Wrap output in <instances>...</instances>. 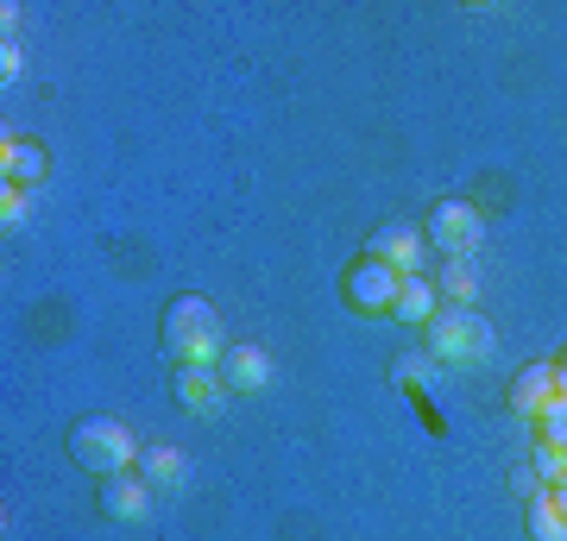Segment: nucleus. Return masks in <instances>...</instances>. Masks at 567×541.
<instances>
[{
    "label": "nucleus",
    "instance_id": "1",
    "mask_svg": "<svg viewBox=\"0 0 567 541\" xmlns=\"http://www.w3.org/2000/svg\"><path fill=\"white\" fill-rule=\"evenodd\" d=\"M158 341L177 365H221V353H227L221 346V315H215V302L196 296V290H183V296L164 302Z\"/></svg>",
    "mask_w": 567,
    "mask_h": 541
},
{
    "label": "nucleus",
    "instance_id": "2",
    "mask_svg": "<svg viewBox=\"0 0 567 541\" xmlns=\"http://www.w3.org/2000/svg\"><path fill=\"white\" fill-rule=\"evenodd\" d=\"M70 460L89 466L95 479L133 472V466H140V435H133L121 416H76L70 422Z\"/></svg>",
    "mask_w": 567,
    "mask_h": 541
},
{
    "label": "nucleus",
    "instance_id": "3",
    "mask_svg": "<svg viewBox=\"0 0 567 541\" xmlns=\"http://www.w3.org/2000/svg\"><path fill=\"white\" fill-rule=\"evenodd\" d=\"M429 334V360L435 365H480L492 353V321L473 309V302H442V315L423 327Z\"/></svg>",
    "mask_w": 567,
    "mask_h": 541
},
{
    "label": "nucleus",
    "instance_id": "4",
    "mask_svg": "<svg viewBox=\"0 0 567 541\" xmlns=\"http://www.w3.org/2000/svg\"><path fill=\"white\" fill-rule=\"evenodd\" d=\"M398 290H404V271L385 264L379 252H360V259L341 271V302L353 309V315H365V321L391 315V309H398Z\"/></svg>",
    "mask_w": 567,
    "mask_h": 541
},
{
    "label": "nucleus",
    "instance_id": "5",
    "mask_svg": "<svg viewBox=\"0 0 567 541\" xmlns=\"http://www.w3.org/2000/svg\"><path fill=\"white\" fill-rule=\"evenodd\" d=\"M423 240L442 252V259H473V246L486 240V221H480V208L461 196H442L435 208H429L423 221Z\"/></svg>",
    "mask_w": 567,
    "mask_h": 541
},
{
    "label": "nucleus",
    "instance_id": "6",
    "mask_svg": "<svg viewBox=\"0 0 567 541\" xmlns=\"http://www.w3.org/2000/svg\"><path fill=\"white\" fill-rule=\"evenodd\" d=\"M51 177V152L39 139H25V133H7L0 139V183L7 189H39Z\"/></svg>",
    "mask_w": 567,
    "mask_h": 541
},
{
    "label": "nucleus",
    "instance_id": "7",
    "mask_svg": "<svg viewBox=\"0 0 567 541\" xmlns=\"http://www.w3.org/2000/svg\"><path fill=\"white\" fill-rule=\"evenodd\" d=\"M215 372H221L227 397H265V391H271V360H265V346H227Z\"/></svg>",
    "mask_w": 567,
    "mask_h": 541
},
{
    "label": "nucleus",
    "instance_id": "8",
    "mask_svg": "<svg viewBox=\"0 0 567 541\" xmlns=\"http://www.w3.org/2000/svg\"><path fill=\"white\" fill-rule=\"evenodd\" d=\"M555 397H561V391H555V360H536V365H524V372L511 378V416L536 422Z\"/></svg>",
    "mask_w": 567,
    "mask_h": 541
},
{
    "label": "nucleus",
    "instance_id": "9",
    "mask_svg": "<svg viewBox=\"0 0 567 541\" xmlns=\"http://www.w3.org/2000/svg\"><path fill=\"white\" fill-rule=\"evenodd\" d=\"M102 517L107 522H140L145 510H152V485L140 479V472H114V479H102Z\"/></svg>",
    "mask_w": 567,
    "mask_h": 541
},
{
    "label": "nucleus",
    "instance_id": "10",
    "mask_svg": "<svg viewBox=\"0 0 567 541\" xmlns=\"http://www.w3.org/2000/svg\"><path fill=\"white\" fill-rule=\"evenodd\" d=\"M423 246H429V240H423L410 221H385L372 240H365V252H379L385 264H398V271L410 278V271H423Z\"/></svg>",
    "mask_w": 567,
    "mask_h": 541
},
{
    "label": "nucleus",
    "instance_id": "11",
    "mask_svg": "<svg viewBox=\"0 0 567 541\" xmlns=\"http://www.w3.org/2000/svg\"><path fill=\"white\" fill-rule=\"evenodd\" d=\"M177 397L189 416H215V403L227 397V384L215 365H177Z\"/></svg>",
    "mask_w": 567,
    "mask_h": 541
},
{
    "label": "nucleus",
    "instance_id": "12",
    "mask_svg": "<svg viewBox=\"0 0 567 541\" xmlns=\"http://www.w3.org/2000/svg\"><path fill=\"white\" fill-rule=\"evenodd\" d=\"M140 479L152 485V491H183V485H189V460H183L177 447L152 441V447H140Z\"/></svg>",
    "mask_w": 567,
    "mask_h": 541
},
{
    "label": "nucleus",
    "instance_id": "13",
    "mask_svg": "<svg viewBox=\"0 0 567 541\" xmlns=\"http://www.w3.org/2000/svg\"><path fill=\"white\" fill-rule=\"evenodd\" d=\"M391 315L404 321V327H429V321L442 315V290H435L423 271H410L404 290H398V309H391Z\"/></svg>",
    "mask_w": 567,
    "mask_h": 541
},
{
    "label": "nucleus",
    "instance_id": "14",
    "mask_svg": "<svg viewBox=\"0 0 567 541\" xmlns=\"http://www.w3.org/2000/svg\"><path fill=\"white\" fill-rule=\"evenodd\" d=\"M435 290H442V302H480V264L473 259H442Z\"/></svg>",
    "mask_w": 567,
    "mask_h": 541
},
{
    "label": "nucleus",
    "instance_id": "15",
    "mask_svg": "<svg viewBox=\"0 0 567 541\" xmlns=\"http://www.w3.org/2000/svg\"><path fill=\"white\" fill-rule=\"evenodd\" d=\"M524 522H529V541H567V517L548 503V491H529Z\"/></svg>",
    "mask_w": 567,
    "mask_h": 541
},
{
    "label": "nucleus",
    "instance_id": "16",
    "mask_svg": "<svg viewBox=\"0 0 567 541\" xmlns=\"http://www.w3.org/2000/svg\"><path fill=\"white\" fill-rule=\"evenodd\" d=\"M536 447H555V454H567V397H555L536 416Z\"/></svg>",
    "mask_w": 567,
    "mask_h": 541
},
{
    "label": "nucleus",
    "instance_id": "17",
    "mask_svg": "<svg viewBox=\"0 0 567 541\" xmlns=\"http://www.w3.org/2000/svg\"><path fill=\"white\" fill-rule=\"evenodd\" d=\"M25 196H32V189H7V196H0V221H7V227L25 221Z\"/></svg>",
    "mask_w": 567,
    "mask_h": 541
},
{
    "label": "nucleus",
    "instance_id": "18",
    "mask_svg": "<svg viewBox=\"0 0 567 541\" xmlns=\"http://www.w3.org/2000/svg\"><path fill=\"white\" fill-rule=\"evenodd\" d=\"M548 503H555V510L567 517V479H555V485H548Z\"/></svg>",
    "mask_w": 567,
    "mask_h": 541
},
{
    "label": "nucleus",
    "instance_id": "19",
    "mask_svg": "<svg viewBox=\"0 0 567 541\" xmlns=\"http://www.w3.org/2000/svg\"><path fill=\"white\" fill-rule=\"evenodd\" d=\"M555 391H561V397H567V346H561V353H555Z\"/></svg>",
    "mask_w": 567,
    "mask_h": 541
}]
</instances>
